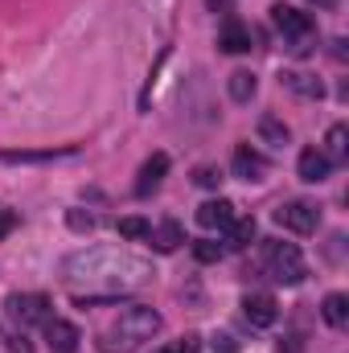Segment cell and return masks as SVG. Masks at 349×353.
I'll return each mask as SVG.
<instances>
[{"label": "cell", "instance_id": "obj_1", "mask_svg": "<svg viewBox=\"0 0 349 353\" xmlns=\"http://www.w3.org/2000/svg\"><path fill=\"white\" fill-rule=\"evenodd\" d=\"M62 275H66V283L87 288L90 296H99V292L119 296V292L144 288L157 271L144 255H132V251H119V247H87V251L66 255Z\"/></svg>", "mask_w": 349, "mask_h": 353}, {"label": "cell", "instance_id": "obj_2", "mask_svg": "<svg viewBox=\"0 0 349 353\" xmlns=\"http://www.w3.org/2000/svg\"><path fill=\"white\" fill-rule=\"evenodd\" d=\"M157 333H161V312L148 308V304H128L115 316V325L103 333L99 350L103 353H132V350H140L144 341H152Z\"/></svg>", "mask_w": 349, "mask_h": 353}, {"label": "cell", "instance_id": "obj_3", "mask_svg": "<svg viewBox=\"0 0 349 353\" xmlns=\"http://www.w3.org/2000/svg\"><path fill=\"white\" fill-rule=\"evenodd\" d=\"M271 25L283 33V46H288L292 54H308V50L317 46V21H312L308 12L292 8V4H275V8H271Z\"/></svg>", "mask_w": 349, "mask_h": 353}, {"label": "cell", "instance_id": "obj_4", "mask_svg": "<svg viewBox=\"0 0 349 353\" xmlns=\"http://www.w3.org/2000/svg\"><path fill=\"white\" fill-rule=\"evenodd\" d=\"M267 275L275 279V283H300L304 279V255H300V247L296 243H267Z\"/></svg>", "mask_w": 349, "mask_h": 353}, {"label": "cell", "instance_id": "obj_5", "mask_svg": "<svg viewBox=\"0 0 349 353\" xmlns=\"http://www.w3.org/2000/svg\"><path fill=\"white\" fill-rule=\"evenodd\" d=\"M275 222L283 226V230H292V234H312L317 226H321V210L312 205V201H283L279 210H275Z\"/></svg>", "mask_w": 349, "mask_h": 353}, {"label": "cell", "instance_id": "obj_6", "mask_svg": "<svg viewBox=\"0 0 349 353\" xmlns=\"http://www.w3.org/2000/svg\"><path fill=\"white\" fill-rule=\"evenodd\" d=\"M8 316L29 329V325H46L50 321V300L41 292H21V296H8Z\"/></svg>", "mask_w": 349, "mask_h": 353}, {"label": "cell", "instance_id": "obj_7", "mask_svg": "<svg viewBox=\"0 0 349 353\" xmlns=\"http://www.w3.org/2000/svg\"><path fill=\"white\" fill-rule=\"evenodd\" d=\"M243 316H247L255 329H271L275 316H279V308H275V300H271L267 292H251V296L243 300Z\"/></svg>", "mask_w": 349, "mask_h": 353}, {"label": "cell", "instance_id": "obj_8", "mask_svg": "<svg viewBox=\"0 0 349 353\" xmlns=\"http://www.w3.org/2000/svg\"><path fill=\"white\" fill-rule=\"evenodd\" d=\"M46 337H50V350L54 353H79V341H83V333L70 321H58V316L46 321Z\"/></svg>", "mask_w": 349, "mask_h": 353}, {"label": "cell", "instance_id": "obj_9", "mask_svg": "<svg viewBox=\"0 0 349 353\" xmlns=\"http://www.w3.org/2000/svg\"><path fill=\"white\" fill-rule=\"evenodd\" d=\"M230 169H235V176H243V181H263V176H267V161H263L251 144H239Z\"/></svg>", "mask_w": 349, "mask_h": 353}, {"label": "cell", "instance_id": "obj_10", "mask_svg": "<svg viewBox=\"0 0 349 353\" xmlns=\"http://www.w3.org/2000/svg\"><path fill=\"white\" fill-rule=\"evenodd\" d=\"M165 173H169V157L165 152H152L144 165H140V176H136V193L140 197H148L161 181H165Z\"/></svg>", "mask_w": 349, "mask_h": 353}, {"label": "cell", "instance_id": "obj_11", "mask_svg": "<svg viewBox=\"0 0 349 353\" xmlns=\"http://www.w3.org/2000/svg\"><path fill=\"white\" fill-rule=\"evenodd\" d=\"M296 173H300V181H312V185H321L325 176L333 173V165H329V157H325V152H317V148H304V152H300V161H296Z\"/></svg>", "mask_w": 349, "mask_h": 353}, {"label": "cell", "instance_id": "obj_12", "mask_svg": "<svg viewBox=\"0 0 349 353\" xmlns=\"http://www.w3.org/2000/svg\"><path fill=\"white\" fill-rule=\"evenodd\" d=\"M218 46H222L226 54H247V50L255 46V37H251V29H247L243 21H226L222 33H218Z\"/></svg>", "mask_w": 349, "mask_h": 353}, {"label": "cell", "instance_id": "obj_13", "mask_svg": "<svg viewBox=\"0 0 349 353\" xmlns=\"http://www.w3.org/2000/svg\"><path fill=\"white\" fill-rule=\"evenodd\" d=\"M230 218H235V205H230L226 197H218V201H201V205H197V222H201L206 230H226Z\"/></svg>", "mask_w": 349, "mask_h": 353}, {"label": "cell", "instance_id": "obj_14", "mask_svg": "<svg viewBox=\"0 0 349 353\" xmlns=\"http://www.w3.org/2000/svg\"><path fill=\"white\" fill-rule=\"evenodd\" d=\"M148 239H152V247H157L161 255H173L177 247L185 243V230H181V222H173V218H169V222L152 226V230H148Z\"/></svg>", "mask_w": 349, "mask_h": 353}, {"label": "cell", "instance_id": "obj_15", "mask_svg": "<svg viewBox=\"0 0 349 353\" xmlns=\"http://www.w3.org/2000/svg\"><path fill=\"white\" fill-rule=\"evenodd\" d=\"M279 83H283L288 90H296L300 99H321V94H325L321 79H312V74H300V70H283V74H279Z\"/></svg>", "mask_w": 349, "mask_h": 353}, {"label": "cell", "instance_id": "obj_16", "mask_svg": "<svg viewBox=\"0 0 349 353\" xmlns=\"http://www.w3.org/2000/svg\"><path fill=\"white\" fill-rule=\"evenodd\" d=\"M255 243V218H230L226 222V247H235V251H243V247H251Z\"/></svg>", "mask_w": 349, "mask_h": 353}, {"label": "cell", "instance_id": "obj_17", "mask_svg": "<svg viewBox=\"0 0 349 353\" xmlns=\"http://www.w3.org/2000/svg\"><path fill=\"white\" fill-rule=\"evenodd\" d=\"M325 157H329V165H341L349 157V128L346 123H333V128H329V136H325Z\"/></svg>", "mask_w": 349, "mask_h": 353}, {"label": "cell", "instance_id": "obj_18", "mask_svg": "<svg viewBox=\"0 0 349 353\" xmlns=\"http://www.w3.org/2000/svg\"><path fill=\"white\" fill-rule=\"evenodd\" d=\"M255 87H259V83H255V74H251V70H235V74H230V83H226V90H230V99H235V103H251Z\"/></svg>", "mask_w": 349, "mask_h": 353}, {"label": "cell", "instance_id": "obj_19", "mask_svg": "<svg viewBox=\"0 0 349 353\" xmlns=\"http://www.w3.org/2000/svg\"><path fill=\"white\" fill-rule=\"evenodd\" d=\"M325 321L333 325V329H346V321H349V300L341 296V292H333V296H325Z\"/></svg>", "mask_w": 349, "mask_h": 353}, {"label": "cell", "instance_id": "obj_20", "mask_svg": "<svg viewBox=\"0 0 349 353\" xmlns=\"http://www.w3.org/2000/svg\"><path fill=\"white\" fill-rule=\"evenodd\" d=\"M259 136L267 140V144L283 148V144H288V123H279L275 115H263V119H259Z\"/></svg>", "mask_w": 349, "mask_h": 353}, {"label": "cell", "instance_id": "obj_21", "mask_svg": "<svg viewBox=\"0 0 349 353\" xmlns=\"http://www.w3.org/2000/svg\"><path fill=\"white\" fill-rule=\"evenodd\" d=\"M74 148H50V152H0V161H8V165H21V161H54V157H70Z\"/></svg>", "mask_w": 349, "mask_h": 353}, {"label": "cell", "instance_id": "obj_22", "mask_svg": "<svg viewBox=\"0 0 349 353\" xmlns=\"http://www.w3.org/2000/svg\"><path fill=\"white\" fill-rule=\"evenodd\" d=\"M222 255H226V247H222V243H214V239L193 243V259H197V263H218Z\"/></svg>", "mask_w": 349, "mask_h": 353}, {"label": "cell", "instance_id": "obj_23", "mask_svg": "<svg viewBox=\"0 0 349 353\" xmlns=\"http://www.w3.org/2000/svg\"><path fill=\"white\" fill-rule=\"evenodd\" d=\"M152 353H201V337L185 333V337H177V341H165L161 350H152Z\"/></svg>", "mask_w": 349, "mask_h": 353}, {"label": "cell", "instance_id": "obj_24", "mask_svg": "<svg viewBox=\"0 0 349 353\" xmlns=\"http://www.w3.org/2000/svg\"><path fill=\"white\" fill-rule=\"evenodd\" d=\"M148 222L144 218H119V239H148Z\"/></svg>", "mask_w": 349, "mask_h": 353}, {"label": "cell", "instance_id": "obj_25", "mask_svg": "<svg viewBox=\"0 0 349 353\" xmlns=\"http://www.w3.org/2000/svg\"><path fill=\"white\" fill-rule=\"evenodd\" d=\"M66 222H70L74 230H94V214H83V210H70Z\"/></svg>", "mask_w": 349, "mask_h": 353}, {"label": "cell", "instance_id": "obj_26", "mask_svg": "<svg viewBox=\"0 0 349 353\" xmlns=\"http://www.w3.org/2000/svg\"><path fill=\"white\" fill-rule=\"evenodd\" d=\"M193 181H197L201 189H214V185H218L222 176H218V169H197V176H193Z\"/></svg>", "mask_w": 349, "mask_h": 353}, {"label": "cell", "instance_id": "obj_27", "mask_svg": "<svg viewBox=\"0 0 349 353\" xmlns=\"http://www.w3.org/2000/svg\"><path fill=\"white\" fill-rule=\"evenodd\" d=\"M12 230H17V214L0 210V239H4V234H12Z\"/></svg>", "mask_w": 349, "mask_h": 353}, {"label": "cell", "instance_id": "obj_28", "mask_svg": "<svg viewBox=\"0 0 349 353\" xmlns=\"http://www.w3.org/2000/svg\"><path fill=\"white\" fill-rule=\"evenodd\" d=\"M12 353H33V345H29L25 337H17V341H12Z\"/></svg>", "mask_w": 349, "mask_h": 353}, {"label": "cell", "instance_id": "obj_29", "mask_svg": "<svg viewBox=\"0 0 349 353\" xmlns=\"http://www.w3.org/2000/svg\"><path fill=\"white\" fill-rule=\"evenodd\" d=\"M308 4H317V8H333L337 0H308Z\"/></svg>", "mask_w": 349, "mask_h": 353}]
</instances>
